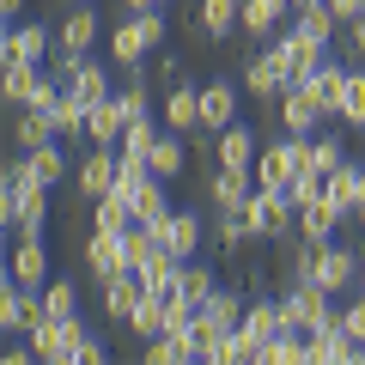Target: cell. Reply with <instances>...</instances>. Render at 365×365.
I'll list each match as a JSON object with an SVG mask.
<instances>
[{
  "label": "cell",
  "mask_w": 365,
  "mask_h": 365,
  "mask_svg": "<svg viewBox=\"0 0 365 365\" xmlns=\"http://www.w3.org/2000/svg\"><path fill=\"white\" fill-rule=\"evenodd\" d=\"M158 43H165V13H158V6L153 13H128L116 31H110V61L134 73V67H146V55H153Z\"/></svg>",
  "instance_id": "6da1fadb"
},
{
  "label": "cell",
  "mask_w": 365,
  "mask_h": 365,
  "mask_svg": "<svg viewBox=\"0 0 365 365\" xmlns=\"http://www.w3.org/2000/svg\"><path fill=\"white\" fill-rule=\"evenodd\" d=\"M280 311H287V329H299V335H311V329H323V323H341L335 317V292H323L317 280H287Z\"/></svg>",
  "instance_id": "7a4b0ae2"
},
{
  "label": "cell",
  "mask_w": 365,
  "mask_h": 365,
  "mask_svg": "<svg viewBox=\"0 0 365 365\" xmlns=\"http://www.w3.org/2000/svg\"><path fill=\"white\" fill-rule=\"evenodd\" d=\"M244 323V292H225V287H213V299L207 304H195V347H201V359H207L213 347H220L232 329Z\"/></svg>",
  "instance_id": "3957f363"
},
{
  "label": "cell",
  "mask_w": 365,
  "mask_h": 365,
  "mask_svg": "<svg viewBox=\"0 0 365 365\" xmlns=\"http://www.w3.org/2000/svg\"><path fill=\"white\" fill-rule=\"evenodd\" d=\"M244 220H250L256 237H287L292 225H299V207L287 201V189H262L256 182V195L244 201Z\"/></svg>",
  "instance_id": "277c9868"
},
{
  "label": "cell",
  "mask_w": 365,
  "mask_h": 365,
  "mask_svg": "<svg viewBox=\"0 0 365 365\" xmlns=\"http://www.w3.org/2000/svg\"><path fill=\"white\" fill-rule=\"evenodd\" d=\"M86 274L98 280V287H110L116 274H128V232H98V225H91V237H86Z\"/></svg>",
  "instance_id": "5b68a950"
},
{
  "label": "cell",
  "mask_w": 365,
  "mask_h": 365,
  "mask_svg": "<svg viewBox=\"0 0 365 365\" xmlns=\"http://www.w3.org/2000/svg\"><path fill=\"white\" fill-rule=\"evenodd\" d=\"M116 170H122V153H116V146H91V153L73 165L79 195H86V201H104L110 189H116Z\"/></svg>",
  "instance_id": "8992f818"
},
{
  "label": "cell",
  "mask_w": 365,
  "mask_h": 365,
  "mask_svg": "<svg viewBox=\"0 0 365 365\" xmlns=\"http://www.w3.org/2000/svg\"><path fill=\"white\" fill-rule=\"evenodd\" d=\"M304 353H311V365H359L365 359V341H353L341 323H323L304 335Z\"/></svg>",
  "instance_id": "52a82bcc"
},
{
  "label": "cell",
  "mask_w": 365,
  "mask_h": 365,
  "mask_svg": "<svg viewBox=\"0 0 365 365\" xmlns=\"http://www.w3.org/2000/svg\"><path fill=\"white\" fill-rule=\"evenodd\" d=\"M292 170H304V140H292V134L256 153V182H262V189H287Z\"/></svg>",
  "instance_id": "ba28073f"
},
{
  "label": "cell",
  "mask_w": 365,
  "mask_h": 365,
  "mask_svg": "<svg viewBox=\"0 0 365 365\" xmlns=\"http://www.w3.org/2000/svg\"><path fill=\"white\" fill-rule=\"evenodd\" d=\"M311 280L323 292H347V287H359V256H353L347 244H335L329 237L323 250H317V268H311Z\"/></svg>",
  "instance_id": "9c48e42d"
},
{
  "label": "cell",
  "mask_w": 365,
  "mask_h": 365,
  "mask_svg": "<svg viewBox=\"0 0 365 365\" xmlns=\"http://www.w3.org/2000/svg\"><path fill=\"white\" fill-rule=\"evenodd\" d=\"M55 55V43H49V25H6V37H0V67L6 61H31V67H43Z\"/></svg>",
  "instance_id": "30bf717a"
},
{
  "label": "cell",
  "mask_w": 365,
  "mask_h": 365,
  "mask_svg": "<svg viewBox=\"0 0 365 365\" xmlns=\"http://www.w3.org/2000/svg\"><path fill=\"white\" fill-rule=\"evenodd\" d=\"M274 49H280V61H287V67H292V86H299V79H304V73H317V67H323V61H329V43H317V37H311V31H299V25H292V31H287V37L274 43Z\"/></svg>",
  "instance_id": "8fae6325"
},
{
  "label": "cell",
  "mask_w": 365,
  "mask_h": 365,
  "mask_svg": "<svg viewBox=\"0 0 365 365\" xmlns=\"http://www.w3.org/2000/svg\"><path fill=\"white\" fill-rule=\"evenodd\" d=\"M55 49H67V55L98 49V13H91V0H73V13L55 25Z\"/></svg>",
  "instance_id": "7c38bea8"
},
{
  "label": "cell",
  "mask_w": 365,
  "mask_h": 365,
  "mask_svg": "<svg viewBox=\"0 0 365 365\" xmlns=\"http://www.w3.org/2000/svg\"><path fill=\"white\" fill-rule=\"evenodd\" d=\"M244 91L250 98H280V91H292V67L280 61V49L256 55V61L244 67Z\"/></svg>",
  "instance_id": "4fadbf2b"
},
{
  "label": "cell",
  "mask_w": 365,
  "mask_h": 365,
  "mask_svg": "<svg viewBox=\"0 0 365 365\" xmlns=\"http://www.w3.org/2000/svg\"><path fill=\"white\" fill-rule=\"evenodd\" d=\"M256 134H250V122H232V128H220V140H213V165L225 170H256Z\"/></svg>",
  "instance_id": "5bb4252c"
},
{
  "label": "cell",
  "mask_w": 365,
  "mask_h": 365,
  "mask_svg": "<svg viewBox=\"0 0 365 365\" xmlns=\"http://www.w3.org/2000/svg\"><path fill=\"white\" fill-rule=\"evenodd\" d=\"M274 104H280V134H292V140H311V134H317V122H329L323 110H317L311 98L299 91V86H292V91H280Z\"/></svg>",
  "instance_id": "9a60e30c"
},
{
  "label": "cell",
  "mask_w": 365,
  "mask_h": 365,
  "mask_svg": "<svg viewBox=\"0 0 365 365\" xmlns=\"http://www.w3.org/2000/svg\"><path fill=\"white\" fill-rule=\"evenodd\" d=\"M207 195H213V213H237L250 195H256V170H213L207 177Z\"/></svg>",
  "instance_id": "2e32d148"
},
{
  "label": "cell",
  "mask_w": 365,
  "mask_h": 365,
  "mask_svg": "<svg viewBox=\"0 0 365 365\" xmlns=\"http://www.w3.org/2000/svg\"><path fill=\"white\" fill-rule=\"evenodd\" d=\"M237 122V86L232 79H207V86H201V128H232Z\"/></svg>",
  "instance_id": "e0dca14e"
},
{
  "label": "cell",
  "mask_w": 365,
  "mask_h": 365,
  "mask_svg": "<svg viewBox=\"0 0 365 365\" xmlns=\"http://www.w3.org/2000/svg\"><path fill=\"white\" fill-rule=\"evenodd\" d=\"M19 280V287H31V292H43L49 287V250H43V237H19V250H13V268H6Z\"/></svg>",
  "instance_id": "ac0fdd59"
},
{
  "label": "cell",
  "mask_w": 365,
  "mask_h": 365,
  "mask_svg": "<svg viewBox=\"0 0 365 365\" xmlns=\"http://www.w3.org/2000/svg\"><path fill=\"white\" fill-rule=\"evenodd\" d=\"M341 220H353L347 207H335L329 195H317L311 207H299V237H311V244H329V237L341 232Z\"/></svg>",
  "instance_id": "d6986e66"
},
{
  "label": "cell",
  "mask_w": 365,
  "mask_h": 365,
  "mask_svg": "<svg viewBox=\"0 0 365 365\" xmlns=\"http://www.w3.org/2000/svg\"><path fill=\"white\" fill-rule=\"evenodd\" d=\"M165 244L177 250L182 262L201 256V244H207V220H201L195 207H170V237H165Z\"/></svg>",
  "instance_id": "ffe728a7"
},
{
  "label": "cell",
  "mask_w": 365,
  "mask_h": 365,
  "mask_svg": "<svg viewBox=\"0 0 365 365\" xmlns=\"http://www.w3.org/2000/svg\"><path fill=\"white\" fill-rule=\"evenodd\" d=\"M122 128H128V110H122L116 98L91 104V116H86V140H91V146H116V140H122Z\"/></svg>",
  "instance_id": "44dd1931"
},
{
  "label": "cell",
  "mask_w": 365,
  "mask_h": 365,
  "mask_svg": "<svg viewBox=\"0 0 365 365\" xmlns=\"http://www.w3.org/2000/svg\"><path fill=\"white\" fill-rule=\"evenodd\" d=\"M146 299V280H140V274H116V280H110V287H104V317H116V323H128V317H134V304H140Z\"/></svg>",
  "instance_id": "7402d4cb"
},
{
  "label": "cell",
  "mask_w": 365,
  "mask_h": 365,
  "mask_svg": "<svg viewBox=\"0 0 365 365\" xmlns=\"http://www.w3.org/2000/svg\"><path fill=\"white\" fill-rule=\"evenodd\" d=\"M292 19V0H244V37H274Z\"/></svg>",
  "instance_id": "603a6c76"
},
{
  "label": "cell",
  "mask_w": 365,
  "mask_h": 365,
  "mask_svg": "<svg viewBox=\"0 0 365 365\" xmlns=\"http://www.w3.org/2000/svg\"><path fill=\"white\" fill-rule=\"evenodd\" d=\"M165 128H177V134H195V128H201V91H195V86H170V98H165Z\"/></svg>",
  "instance_id": "cb8c5ba5"
},
{
  "label": "cell",
  "mask_w": 365,
  "mask_h": 365,
  "mask_svg": "<svg viewBox=\"0 0 365 365\" xmlns=\"http://www.w3.org/2000/svg\"><path fill=\"white\" fill-rule=\"evenodd\" d=\"M146 165H153V177L177 182L182 170H189V153H182V134H177V128H170V134H158V140H153V153H146Z\"/></svg>",
  "instance_id": "d4e9b609"
},
{
  "label": "cell",
  "mask_w": 365,
  "mask_h": 365,
  "mask_svg": "<svg viewBox=\"0 0 365 365\" xmlns=\"http://www.w3.org/2000/svg\"><path fill=\"white\" fill-rule=\"evenodd\" d=\"M25 165H31V182H43V189H55V182L67 177V153H61V140H43V146H31L25 153Z\"/></svg>",
  "instance_id": "484cf974"
},
{
  "label": "cell",
  "mask_w": 365,
  "mask_h": 365,
  "mask_svg": "<svg viewBox=\"0 0 365 365\" xmlns=\"http://www.w3.org/2000/svg\"><path fill=\"white\" fill-rule=\"evenodd\" d=\"M86 116H91V104L79 98L73 86H61V104L49 110V122H55V140H73V134H86Z\"/></svg>",
  "instance_id": "4316f807"
},
{
  "label": "cell",
  "mask_w": 365,
  "mask_h": 365,
  "mask_svg": "<svg viewBox=\"0 0 365 365\" xmlns=\"http://www.w3.org/2000/svg\"><path fill=\"white\" fill-rule=\"evenodd\" d=\"M67 86H73L86 104H104V98H116V86H110V67H104V61H91V55L73 67V79H67Z\"/></svg>",
  "instance_id": "83f0119b"
},
{
  "label": "cell",
  "mask_w": 365,
  "mask_h": 365,
  "mask_svg": "<svg viewBox=\"0 0 365 365\" xmlns=\"http://www.w3.org/2000/svg\"><path fill=\"white\" fill-rule=\"evenodd\" d=\"M244 329L262 341V347H268V341L287 329V311H280V299H256V304H244Z\"/></svg>",
  "instance_id": "f1b7e54d"
},
{
  "label": "cell",
  "mask_w": 365,
  "mask_h": 365,
  "mask_svg": "<svg viewBox=\"0 0 365 365\" xmlns=\"http://www.w3.org/2000/svg\"><path fill=\"white\" fill-rule=\"evenodd\" d=\"M201 31H207V37L244 31V0H201Z\"/></svg>",
  "instance_id": "f546056e"
},
{
  "label": "cell",
  "mask_w": 365,
  "mask_h": 365,
  "mask_svg": "<svg viewBox=\"0 0 365 365\" xmlns=\"http://www.w3.org/2000/svg\"><path fill=\"white\" fill-rule=\"evenodd\" d=\"M359 195H365V165H341V170H329V201H335V207H359Z\"/></svg>",
  "instance_id": "4dcf8cb0"
},
{
  "label": "cell",
  "mask_w": 365,
  "mask_h": 365,
  "mask_svg": "<svg viewBox=\"0 0 365 365\" xmlns=\"http://www.w3.org/2000/svg\"><path fill=\"white\" fill-rule=\"evenodd\" d=\"M335 122H347V128H365V67H347V79H341V110Z\"/></svg>",
  "instance_id": "1f68e13d"
},
{
  "label": "cell",
  "mask_w": 365,
  "mask_h": 365,
  "mask_svg": "<svg viewBox=\"0 0 365 365\" xmlns=\"http://www.w3.org/2000/svg\"><path fill=\"white\" fill-rule=\"evenodd\" d=\"M37 79H43V67H31V61H6V67H0V91H6V104H31Z\"/></svg>",
  "instance_id": "d6a6232c"
},
{
  "label": "cell",
  "mask_w": 365,
  "mask_h": 365,
  "mask_svg": "<svg viewBox=\"0 0 365 365\" xmlns=\"http://www.w3.org/2000/svg\"><path fill=\"white\" fill-rule=\"evenodd\" d=\"M91 207H98V220H91L98 232H128V225H140V220H134V201L122 195V189H110V195L91 201Z\"/></svg>",
  "instance_id": "836d02e7"
},
{
  "label": "cell",
  "mask_w": 365,
  "mask_h": 365,
  "mask_svg": "<svg viewBox=\"0 0 365 365\" xmlns=\"http://www.w3.org/2000/svg\"><path fill=\"white\" fill-rule=\"evenodd\" d=\"M347 165V153H341V134H311V140H304V170H341Z\"/></svg>",
  "instance_id": "e575fe53"
},
{
  "label": "cell",
  "mask_w": 365,
  "mask_h": 365,
  "mask_svg": "<svg viewBox=\"0 0 365 365\" xmlns=\"http://www.w3.org/2000/svg\"><path fill=\"white\" fill-rule=\"evenodd\" d=\"M177 287H182V299H189V304H207V299H213V268H207L201 256H189V262L177 268Z\"/></svg>",
  "instance_id": "d590c367"
},
{
  "label": "cell",
  "mask_w": 365,
  "mask_h": 365,
  "mask_svg": "<svg viewBox=\"0 0 365 365\" xmlns=\"http://www.w3.org/2000/svg\"><path fill=\"white\" fill-rule=\"evenodd\" d=\"M43 317H55V323L79 317V287L73 280H49V287H43Z\"/></svg>",
  "instance_id": "8d00e7d4"
},
{
  "label": "cell",
  "mask_w": 365,
  "mask_h": 365,
  "mask_svg": "<svg viewBox=\"0 0 365 365\" xmlns=\"http://www.w3.org/2000/svg\"><path fill=\"white\" fill-rule=\"evenodd\" d=\"M292 25H299V31H311L317 43H335L341 19H335V6H329V0H323V6H304V13H292Z\"/></svg>",
  "instance_id": "74e56055"
},
{
  "label": "cell",
  "mask_w": 365,
  "mask_h": 365,
  "mask_svg": "<svg viewBox=\"0 0 365 365\" xmlns=\"http://www.w3.org/2000/svg\"><path fill=\"white\" fill-rule=\"evenodd\" d=\"M153 140H158V128H153V116H134L128 128H122V140H116V153H122V158H146V153H153Z\"/></svg>",
  "instance_id": "f35d334b"
},
{
  "label": "cell",
  "mask_w": 365,
  "mask_h": 365,
  "mask_svg": "<svg viewBox=\"0 0 365 365\" xmlns=\"http://www.w3.org/2000/svg\"><path fill=\"white\" fill-rule=\"evenodd\" d=\"M317 195H329V177H323V170H292V182H287V201H292V207H311Z\"/></svg>",
  "instance_id": "ab89813d"
},
{
  "label": "cell",
  "mask_w": 365,
  "mask_h": 365,
  "mask_svg": "<svg viewBox=\"0 0 365 365\" xmlns=\"http://www.w3.org/2000/svg\"><path fill=\"white\" fill-rule=\"evenodd\" d=\"M128 329H134V335H140V341H153V335H165V304H158L153 292H146V299L134 304V317H128Z\"/></svg>",
  "instance_id": "60d3db41"
},
{
  "label": "cell",
  "mask_w": 365,
  "mask_h": 365,
  "mask_svg": "<svg viewBox=\"0 0 365 365\" xmlns=\"http://www.w3.org/2000/svg\"><path fill=\"white\" fill-rule=\"evenodd\" d=\"M213 237H220L225 250H237V244H250V237H256V232H250L244 207H237V213H213Z\"/></svg>",
  "instance_id": "b9f144b4"
},
{
  "label": "cell",
  "mask_w": 365,
  "mask_h": 365,
  "mask_svg": "<svg viewBox=\"0 0 365 365\" xmlns=\"http://www.w3.org/2000/svg\"><path fill=\"white\" fill-rule=\"evenodd\" d=\"M335 317H341V329H347L353 341H365V292H359V299H353V304H341Z\"/></svg>",
  "instance_id": "7bdbcfd3"
},
{
  "label": "cell",
  "mask_w": 365,
  "mask_h": 365,
  "mask_svg": "<svg viewBox=\"0 0 365 365\" xmlns=\"http://www.w3.org/2000/svg\"><path fill=\"white\" fill-rule=\"evenodd\" d=\"M341 55H347V61H359V55H365V13L347 25V43H341Z\"/></svg>",
  "instance_id": "ee69618b"
},
{
  "label": "cell",
  "mask_w": 365,
  "mask_h": 365,
  "mask_svg": "<svg viewBox=\"0 0 365 365\" xmlns=\"http://www.w3.org/2000/svg\"><path fill=\"white\" fill-rule=\"evenodd\" d=\"M37 359H43V353L31 347V341H25V347H6V353H0V365H37Z\"/></svg>",
  "instance_id": "f6af8a7d"
},
{
  "label": "cell",
  "mask_w": 365,
  "mask_h": 365,
  "mask_svg": "<svg viewBox=\"0 0 365 365\" xmlns=\"http://www.w3.org/2000/svg\"><path fill=\"white\" fill-rule=\"evenodd\" d=\"M329 6H335V19H341V25H353V19L365 13V0H329Z\"/></svg>",
  "instance_id": "bcb514c9"
},
{
  "label": "cell",
  "mask_w": 365,
  "mask_h": 365,
  "mask_svg": "<svg viewBox=\"0 0 365 365\" xmlns=\"http://www.w3.org/2000/svg\"><path fill=\"white\" fill-rule=\"evenodd\" d=\"M19 13H25V0H0V19L6 25H19Z\"/></svg>",
  "instance_id": "7dc6e473"
},
{
  "label": "cell",
  "mask_w": 365,
  "mask_h": 365,
  "mask_svg": "<svg viewBox=\"0 0 365 365\" xmlns=\"http://www.w3.org/2000/svg\"><path fill=\"white\" fill-rule=\"evenodd\" d=\"M153 6H165V0H128V13H153Z\"/></svg>",
  "instance_id": "c3c4849f"
},
{
  "label": "cell",
  "mask_w": 365,
  "mask_h": 365,
  "mask_svg": "<svg viewBox=\"0 0 365 365\" xmlns=\"http://www.w3.org/2000/svg\"><path fill=\"white\" fill-rule=\"evenodd\" d=\"M353 220H359V232H365V195H359V207H353Z\"/></svg>",
  "instance_id": "681fc988"
},
{
  "label": "cell",
  "mask_w": 365,
  "mask_h": 365,
  "mask_svg": "<svg viewBox=\"0 0 365 365\" xmlns=\"http://www.w3.org/2000/svg\"><path fill=\"white\" fill-rule=\"evenodd\" d=\"M304 6H323V0H292V13H304Z\"/></svg>",
  "instance_id": "f907efd6"
},
{
  "label": "cell",
  "mask_w": 365,
  "mask_h": 365,
  "mask_svg": "<svg viewBox=\"0 0 365 365\" xmlns=\"http://www.w3.org/2000/svg\"><path fill=\"white\" fill-rule=\"evenodd\" d=\"M359 292H365V262H359Z\"/></svg>",
  "instance_id": "816d5d0a"
}]
</instances>
